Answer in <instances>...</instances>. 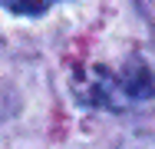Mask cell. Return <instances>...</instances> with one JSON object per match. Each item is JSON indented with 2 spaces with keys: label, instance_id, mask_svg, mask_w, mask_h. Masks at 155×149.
Masks as SVG:
<instances>
[{
  "label": "cell",
  "instance_id": "1",
  "mask_svg": "<svg viewBox=\"0 0 155 149\" xmlns=\"http://www.w3.org/2000/svg\"><path fill=\"white\" fill-rule=\"evenodd\" d=\"M119 83H122L125 96L132 99V103H142V99H152L155 93V80H152V70L142 63L139 57H132L125 63L122 70H119Z\"/></svg>",
  "mask_w": 155,
  "mask_h": 149
},
{
  "label": "cell",
  "instance_id": "2",
  "mask_svg": "<svg viewBox=\"0 0 155 149\" xmlns=\"http://www.w3.org/2000/svg\"><path fill=\"white\" fill-rule=\"evenodd\" d=\"M56 0H3V7H10L13 13H27V17H36L43 10H50Z\"/></svg>",
  "mask_w": 155,
  "mask_h": 149
}]
</instances>
